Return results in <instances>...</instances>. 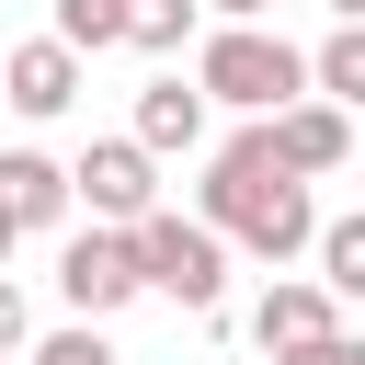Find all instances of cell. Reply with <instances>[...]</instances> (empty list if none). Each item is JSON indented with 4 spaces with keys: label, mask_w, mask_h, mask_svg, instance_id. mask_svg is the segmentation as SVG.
Here are the masks:
<instances>
[{
    "label": "cell",
    "mask_w": 365,
    "mask_h": 365,
    "mask_svg": "<svg viewBox=\"0 0 365 365\" xmlns=\"http://www.w3.org/2000/svg\"><path fill=\"white\" fill-rule=\"evenodd\" d=\"M194 217L217 228V240H240L251 262H297V251H319V205H308V171H285L274 160V125L251 114L217 160H205V182H194Z\"/></svg>",
    "instance_id": "cell-1"
},
{
    "label": "cell",
    "mask_w": 365,
    "mask_h": 365,
    "mask_svg": "<svg viewBox=\"0 0 365 365\" xmlns=\"http://www.w3.org/2000/svg\"><path fill=\"white\" fill-rule=\"evenodd\" d=\"M194 80H205V103H240V114H285L297 91H319L308 57H297L274 23H217V34L194 46Z\"/></svg>",
    "instance_id": "cell-2"
},
{
    "label": "cell",
    "mask_w": 365,
    "mask_h": 365,
    "mask_svg": "<svg viewBox=\"0 0 365 365\" xmlns=\"http://www.w3.org/2000/svg\"><path fill=\"white\" fill-rule=\"evenodd\" d=\"M137 262H148V285L182 297V308H217V297H228V240H217L205 217L148 205V217H137Z\"/></svg>",
    "instance_id": "cell-3"
},
{
    "label": "cell",
    "mask_w": 365,
    "mask_h": 365,
    "mask_svg": "<svg viewBox=\"0 0 365 365\" xmlns=\"http://www.w3.org/2000/svg\"><path fill=\"white\" fill-rule=\"evenodd\" d=\"M57 297L80 308V319H114L125 297H148V262H137V228H80L68 251H57Z\"/></svg>",
    "instance_id": "cell-4"
},
{
    "label": "cell",
    "mask_w": 365,
    "mask_h": 365,
    "mask_svg": "<svg viewBox=\"0 0 365 365\" xmlns=\"http://www.w3.org/2000/svg\"><path fill=\"white\" fill-rule=\"evenodd\" d=\"M68 182H80V205H91L103 228H137V217L160 205V148H137V137H91V148L68 160Z\"/></svg>",
    "instance_id": "cell-5"
},
{
    "label": "cell",
    "mask_w": 365,
    "mask_h": 365,
    "mask_svg": "<svg viewBox=\"0 0 365 365\" xmlns=\"http://www.w3.org/2000/svg\"><path fill=\"white\" fill-rule=\"evenodd\" d=\"M0 103H11V114H34V125H46V114H68V103H80V46H68V34L11 46V57H0Z\"/></svg>",
    "instance_id": "cell-6"
},
{
    "label": "cell",
    "mask_w": 365,
    "mask_h": 365,
    "mask_svg": "<svg viewBox=\"0 0 365 365\" xmlns=\"http://www.w3.org/2000/svg\"><path fill=\"white\" fill-rule=\"evenodd\" d=\"M262 125H274V160H285V171H308V182L354 160V114H342L331 91H297V103H285V114H262Z\"/></svg>",
    "instance_id": "cell-7"
},
{
    "label": "cell",
    "mask_w": 365,
    "mask_h": 365,
    "mask_svg": "<svg viewBox=\"0 0 365 365\" xmlns=\"http://www.w3.org/2000/svg\"><path fill=\"white\" fill-rule=\"evenodd\" d=\"M68 205H80L68 160H46V148H0V217H11V228H57Z\"/></svg>",
    "instance_id": "cell-8"
},
{
    "label": "cell",
    "mask_w": 365,
    "mask_h": 365,
    "mask_svg": "<svg viewBox=\"0 0 365 365\" xmlns=\"http://www.w3.org/2000/svg\"><path fill=\"white\" fill-rule=\"evenodd\" d=\"M331 308H342L331 285H308V274H285V285H262V308H251V342H262V354H297V342H319V331H342Z\"/></svg>",
    "instance_id": "cell-9"
},
{
    "label": "cell",
    "mask_w": 365,
    "mask_h": 365,
    "mask_svg": "<svg viewBox=\"0 0 365 365\" xmlns=\"http://www.w3.org/2000/svg\"><path fill=\"white\" fill-rule=\"evenodd\" d=\"M125 137H137V148H160V160H171V148H194V137H205V80H148Z\"/></svg>",
    "instance_id": "cell-10"
},
{
    "label": "cell",
    "mask_w": 365,
    "mask_h": 365,
    "mask_svg": "<svg viewBox=\"0 0 365 365\" xmlns=\"http://www.w3.org/2000/svg\"><path fill=\"white\" fill-rule=\"evenodd\" d=\"M308 80H319V91L354 114V103H365V23H342L331 46H308Z\"/></svg>",
    "instance_id": "cell-11"
},
{
    "label": "cell",
    "mask_w": 365,
    "mask_h": 365,
    "mask_svg": "<svg viewBox=\"0 0 365 365\" xmlns=\"http://www.w3.org/2000/svg\"><path fill=\"white\" fill-rule=\"evenodd\" d=\"M319 285L365 308V217H319Z\"/></svg>",
    "instance_id": "cell-12"
},
{
    "label": "cell",
    "mask_w": 365,
    "mask_h": 365,
    "mask_svg": "<svg viewBox=\"0 0 365 365\" xmlns=\"http://www.w3.org/2000/svg\"><path fill=\"white\" fill-rule=\"evenodd\" d=\"M194 11H205V0H125V46H148V57H171V46L194 34Z\"/></svg>",
    "instance_id": "cell-13"
},
{
    "label": "cell",
    "mask_w": 365,
    "mask_h": 365,
    "mask_svg": "<svg viewBox=\"0 0 365 365\" xmlns=\"http://www.w3.org/2000/svg\"><path fill=\"white\" fill-rule=\"evenodd\" d=\"M57 34H68L80 57H103V46H125V0H57Z\"/></svg>",
    "instance_id": "cell-14"
},
{
    "label": "cell",
    "mask_w": 365,
    "mask_h": 365,
    "mask_svg": "<svg viewBox=\"0 0 365 365\" xmlns=\"http://www.w3.org/2000/svg\"><path fill=\"white\" fill-rule=\"evenodd\" d=\"M34 365H114V342H103V319H68V331L34 342Z\"/></svg>",
    "instance_id": "cell-15"
},
{
    "label": "cell",
    "mask_w": 365,
    "mask_h": 365,
    "mask_svg": "<svg viewBox=\"0 0 365 365\" xmlns=\"http://www.w3.org/2000/svg\"><path fill=\"white\" fill-rule=\"evenodd\" d=\"M274 365H365V342H354V331H319V342H297V354H274Z\"/></svg>",
    "instance_id": "cell-16"
},
{
    "label": "cell",
    "mask_w": 365,
    "mask_h": 365,
    "mask_svg": "<svg viewBox=\"0 0 365 365\" xmlns=\"http://www.w3.org/2000/svg\"><path fill=\"white\" fill-rule=\"evenodd\" d=\"M23 342H34V308H23V285L0 274V354H23Z\"/></svg>",
    "instance_id": "cell-17"
},
{
    "label": "cell",
    "mask_w": 365,
    "mask_h": 365,
    "mask_svg": "<svg viewBox=\"0 0 365 365\" xmlns=\"http://www.w3.org/2000/svg\"><path fill=\"white\" fill-rule=\"evenodd\" d=\"M217 23H274V0H205Z\"/></svg>",
    "instance_id": "cell-18"
},
{
    "label": "cell",
    "mask_w": 365,
    "mask_h": 365,
    "mask_svg": "<svg viewBox=\"0 0 365 365\" xmlns=\"http://www.w3.org/2000/svg\"><path fill=\"white\" fill-rule=\"evenodd\" d=\"M331 11H342V23H365V0H331Z\"/></svg>",
    "instance_id": "cell-19"
},
{
    "label": "cell",
    "mask_w": 365,
    "mask_h": 365,
    "mask_svg": "<svg viewBox=\"0 0 365 365\" xmlns=\"http://www.w3.org/2000/svg\"><path fill=\"white\" fill-rule=\"evenodd\" d=\"M11 240H23V228H11V217H0V251H11Z\"/></svg>",
    "instance_id": "cell-20"
},
{
    "label": "cell",
    "mask_w": 365,
    "mask_h": 365,
    "mask_svg": "<svg viewBox=\"0 0 365 365\" xmlns=\"http://www.w3.org/2000/svg\"><path fill=\"white\" fill-rule=\"evenodd\" d=\"M0 365H11V354H0Z\"/></svg>",
    "instance_id": "cell-21"
}]
</instances>
